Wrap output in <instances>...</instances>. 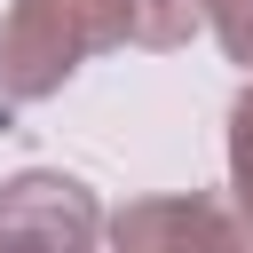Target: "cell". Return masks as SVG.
<instances>
[{"mask_svg": "<svg viewBox=\"0 0 253 253\" xmlns=\"http://www.w3.org/2000/svg\"><path fill=\"white\" fill-rule=\"evenodd\" d=\"M134 40V0H16L0 24V103L55 95L95 47Z\"/></svg>", "mask_w": 253, "mask_h": 253, "instance_id": "6da1fadb", "label": "cell"}, {"mask_svg": "<svg viewBox=\"0 0 253 253\" xmlns=\"http://www.w3.org/2000/svg\"><path fill=\"white\" fill-rule=\"evenodd\" d=\"M103 213L71 174H16L0 182V253H95Z\"/></svg>", "mask_w": 253, "mask_h": 253, "instance_id": "7a4b0ae2", "label": "cell"}, {"mask_svg": "<svg viewBox=\"0 0 253 253\" xmlns=\"http://www.w3.org/2000/svg\"><path fill=\"white\" fill-rule=\"evenodd\" d=\"M111 253H245V229L213 198H142L111 221Z\"/></svg>", "mask_w": 253, "mask_h": 253, "instance_id": "3957f363", "label": "cell"}, {"mask_svg": "<svg viewBox=\"0 0 253 253\" xmlns=\"http://www.w3.org/2000/svg\"><path fill=\"white\" fill-rule=\"evenodd\" d=\"M198 32V0H134V47H182Z\"/></svg>", "mask_w": 253, "mask_h": 253, "instance_id": "277c9868", "label": "cell"}, {"mask_svg": "<svg viewBox=\"0 0 253 253\" xmlns=\"http://www.w3.org/2000/svg\"><path fill=\"white\" fill-rule=\"evenodd\" d=\"M229 182H237V229L253 237V87L229 111Z\"/></svg>", "mask_w": 253, "mask_h": 253, "instance_id": "5b68a950", "label": "cell"}, {"mask_svg": "<svg viewBox=\"0 0 253 253\" xmlns=\"http://www.w3.org/2000/svg\"><path fill=\"white\" fill-rule=\"evenodd\" d=\"M206 16H213V32H221V47H229L237 63H253V0H206Z\"/></svg>", "mask_w": 253, "mask_h": 253, "instance_id": "8992f818", "label": "cell"}]
</instances>
